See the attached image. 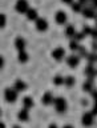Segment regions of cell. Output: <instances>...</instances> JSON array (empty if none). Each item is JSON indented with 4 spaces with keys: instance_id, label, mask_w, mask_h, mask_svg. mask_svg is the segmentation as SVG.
<instances>
[{
    "instance_id": "11",
    "label": "cell",
    "mask_w": 97,
    "mask_h": 128,
    "mask_svg": "<svg viewBox=\"0 0 97 128\" xmlns=\"http://www.w3.org/2000/svg\"><path fill=\"white\" fill-rule=\"evenodd\" d=\"M53 100H55V98L52 95V92H45L41 98V103L44 106H51V104H53Z\"/></svg>"
},
{
    "instance_id": "23",
    "label": "cell",
    "mask_w": 97,
    "mask_h": 128,
    "mask_svg": "<svg viewBox=\"0 0 97 128\" xmlns=\"http://www.w3.org/2000/svg\"><path fill=\"white\" fill-rule=\"evenodd\" d=\"M53 84H55V86H57V87L63 86V84H64V78L61 75H56L53 78Z\"/></svg>"
},
{
    "instance_id": "42",
    "label": "cell",
    "mask_w": 97,
    "mask_h": 128,
    "mask_svg": "<svg viewBox=\"0 0 97 128\" xmlns=\"http://www.w3.org/2000/svg\"><path fill=\"white\" fill-rule=\"evenodd\" d=\"M0 115H1V111H0Z\"/></svg>"
},
{
    "instance_id": "21",
    "label": "cell",
    "mask_w": 97,
    "mask_h": 128,
    "mask_svg": "<svg viewBox=\"0 0 97 128\" xmlns=\"http://www.w3.org/2000/svg\"><path fill=\"white\" fill-rule=\"evenodd\" d=\"M75 83H76V79L73 78V76H67V78H64V84H65L68 88L73 87Z\"/></svg>"
},
{
    "instance_id": "41",
    "label": "cell",
    "mask_w": 97,
    "mask_h": 128,
    "mask_svg": "<svg viewBox=\"0 0 97 128\" xmlns=\"http://www.w3.org/2000/svg\"><path fill=\"white\" fill-rule=\"evenodd\" d=\"M13 128H21V127H19V126H13Z\"/></svg>"
},
{
    "instance_id": "4",
    "label": "cell",
    "mask_w": 97,
    "mask_h": 128,
    "mask_svg": "<svg viewBox=\"0 0 97 128\" xmlns=\"http://www.w3.org/2000/svg\"><path fill=\"white\" fill-rule=\"evenodd\" d=\"M64 56H65V50H64L63 47H57L52 51V58H53L56 62H61L64 59Z\"/></svg>"
},
{
    "instance_id": "8",
    "label": "cell",
    "mask_w": 97,
    "mask_h": 128,
    "mask_svg": "<svg viewBox=\"0 0 97 128\" xmlns=\"http://www.w3.org/2000/svg\"><path fill=\"white\" fill-rule=\"evenodd\" d=\"M55 20H56V23L60 24V26H63V24H65L67 23V14L64 11H57L56 12V15H55Z\"/></svg>"
},
{
    "instance_id": "3",
    "label": "cell",
    "mask_w": 97,
    "mask_h": 128,
    "mask_svg": "<svg viewBox=\"0 0 97 128\" xmlns=\"http://www.w3.org/2000/svg\"><path fill=\"white\" fill-rule=\"evenodd\" d=\"M15 8H16V11H17L19 14H25V12L29 10V4H28L27 0H17Z\"/></svg>"
},
{
    "instance_id": "32",
    "label": "cell",
    "mask_w": 97,
    "mask_h": 128,
    "mask_svg": "<svg viewBox=\"0 0 97 128\" xmlns=\"http://www.w3.org/2000/svg\"><path fill=\"white\" fill-rule=\"evenodd\" d=\"M92 50H93V52H97V40H93V43H92Z\"/></svg>"
},
{
    "instance_id": "28",
    "label": "cell",
    "mask_w": 97,
    "mask_h": 128,
    "mask_svg": "<svg viewBox=\"0 0 97 128\" xmlns=\"http://www.w3.org/2000/svg\"><path fill=\"white\" fill-rule=\"evenodd\" d=\"M83 32H84L85 35H91V32H92V27H89V26H84Z\"/></svg>"
},
{
    "instance_id": "25",
    "label": "cell",
    "mask_w": 97,
    "mask_h": 128,
    "mask_svg": "<svg viewBox=\"0 0 97 128\" xmlns=\"http://www.w3.org/2000/svg\"><path fill=\"white\" fill-rule=\"evenodd\" d=\"M77 52H79V55H77L79 58H87V55H88L87 48H85V47H83V46H80V47H79Z\"/></svg>"
},
{
    "instance_id": "15",
    "label": "cell",
    "mask_w": 97,
    "mask_h": 128,
    "mask_svg": "<svg viewBox=\"0 0 97 128\" xmlns=\"http://www.w3.org/2000/svg\"><path fill=\"white\" fill-rule=\"evenodd\" d=\"M13 88L17 92H23V91H25L27 90V84L23 82V80H16L15 84H13Z\"/></svg>"
},
{
    "instance_id": "38",
    "label": "cell",
    "mask_w": 97,
    "mask_h": 128,
    "mask_svg": "<svg viewBox=\"0 0 97 128\" xmlns=\"http://www.w3.org/2000/svg\"><path fill=\"white\" fill-rule=\"evenodd\" d=\"M63 128H73V127H72V126H69V124H67V126H64Z\"/></svg>"
},
{
    "instance_id": "12",
    "label": "cell",
    "mask_w": 97,
    "mask_h": 128,
    "mask_svg": "<svg viewBox=\"0 0 97 128\" xmlns=\"http://www.w3.org/2000/svg\"><path fill=\"white\" fill-rule=\"evenodd\" d=\"M25 46H27V42L23 38H16V40H15V48L19 52L20 51H25Z\"/></svg>"
},
{
    "instance_id": "29",
    "label": "cell",
    "mask_w": 97,
    "mask_h": 128,
    "mask_svg": "<svg viewBox=\"0 0 97 128\" xmlns=\"http://www.w3.org/2000/svg\"><path fill=\"white\" fill-rule=\"evenodd\" d=\"M91 36H92V39H93V40H97V27L96 28H92Z\"/></svg>"
},
{
    "instance_id": "20",
    "label": "cell",
    "mask_w": 97,
    "mask_h": 128,
    "mask_svg": "<svg viewBox=\"0 0 97 128\" xmlns=\"http://www.w3.org/2000/svg\"><path fill=\"white\" fill-rule=\"evenodd\" d=\"M75 34H76V28L73 26H67V28H65V36H67V38L73 39Z\"/></svg>"
},
{
    "instance_id": "18",
    "label": "cell",
    "mask_w": 97,
    "mask_h": 128,
    "mask_svg": "<svg viewBox=\"0 0 97 128\" xmlns=\"http://www.w3.org/2000/svg\"><path fill=\"white\" fill-rule=\"evenodd\" d=\"M71 7H72V11L76 12V14H80V12L83 11V8H84V6L80 2H73L71 4Z\"/></svg>"
},
{
    "instance_id": "36",
    "label": "cell",
    "mask_w": 97,
    "mask_h": 128,
    "mask_svg": "<svg viewBox=\"0 0 97 128\" xmlns=\"http://www.w3.org/2000/svg\"><path fill=\"white\" fill-rule=\"evenodd\" d=\"M48 128H59V127L56 126V124H49V127H48Z\"/></svg>"
},
{
    "instance_id": "39",
    "label": "cell",
    "mask_w": 97,
    "mask_h": 128,
    "mask_svg": "<svg viewBox=\"0 0 97 128\" xmlns=\"http://www.w3.org/2000/svg\"><path fill=\"white\" fill-rule=\"evenodd\" d=\"M0 128H5V126H4V123L0 122Z\"/></svg>"
},
{
    "instance_id": "22",
    "label": "cell",
    "mask_w": 97,
    "mask_h": 128,
    "mask_svg": "<svg viewBox=\"0 0 97 128\" xmlns=\"http://www.w3.org/2000/svg\"><path fill=\"white\" fill-rule=\"evenodd\" d=\"M85 59L88 60V63H89V64L97 63V52H91V54H88Z\"/></svg>"
},
{
    "instance_id": "14",
    "label": "cell",
    "mask_w": 97,
    "mask_h": 128,
    "mask_svg": "<svg viewBox=\"0 0 97 128\" xmlns=\"http://www.w3.org/2000/svg\"><path fill=\"white\" fill-rule=\"evenodd\" d=\"M17 119L20 120V122H28V120H29V114H28V110H25V108L20 110L19 114H17Z\"/></svg>"
},
{
    "instance_id": "5",
    "label": "cell",
    "mask_w": 97,
    "mask_h": 128,
    "mask_svg": "<svg viewBox=\"0 0 97 128\" xmlns=\"http://www.w3.org/2000/svg\"><path fill=\"white\" fill-rule=\"evenodd\" d=\"M95 122V116L92 115V112H85L81 118V123L84 127H91Z\"/></svg>"
},
{
    "instance_id": "37",
    "label": "cell",
    "mask_w": 97,
    "mask_h": 128,
    "mask_svg": "<svg viewBox=\"0 0 97 128\" xmlns=\"http://www.w3.org/2000/svg\"><path fill=\"white\" fill-rule=\"evenodd\" d=\"M81 103H83V106H87V104H88V102H87L85 99H83V102H81Z\"/></svg>"
},
{
    "instance_id": "26",
    "label": "cell",
    "mask_w": 97,
    "mask_h": 128,
    "mask_svg": "<svg viewBox=\"0 0 97 128\" xmlns=\"http://www.w3.org/2000/svg\"><path fill=\"white\" fill-rule=\"evenodd\" d=\"M85 36H87V35L84 34L83 31H80V32H76V34H75L73 39H75V40H77V42H81V40L85 39Z\"/></svg>"
},
{
    "instance_id": "27",
    "label": "cell",
    "mask_w": 97,
    "mask_h": 128,
    "mask_svg": "<svg viewBox=\"0 0 97 128\" xmlns=\"http://www.w3.org/2000/svg\"><path fill=\"white\" fill-rule=\"evenodd\" d=\"M5 24H7V16L3 15V14H0V28H4V27H5Z\"/></svg>"
},
{
    "instance_id": "10",
    "label": "cell",
    "mask_w": 97,
    "mask_h": 128,
    "mask_svg": "<svg viewBox=\"0 0 97 128\" xmlns=\"http://www.w3.org/2000/svg\"><path fill=\"white\" fill-rule=\"evenodd\" d=\"M81 14H83V16H84L85 19H95L96 11H95L92 7H84L83 11H81Z\"/></svg>"
},
{
    "instance_id": "7",
    "label": "cell",
    "mask_w": 97,
    "mask_h": 128,
    "mask_svg": "<svg viewBox=\"0 0 97 128\" xmlns=\"http://www.w3.org/2000/svg\"><path fill=\"white\" fill-rule=\"evenodd\" d=\"M84 74L88 79H95V76H97V70L93 67V64H88L84 70Z\"/></svg>"
},
{
    "instance_id": "16",
    "label": "cell",
    "mask_w": 97,
    "mask_h": 128,
    "mask_svg": "<svg viewBox=\"0 0 97 128\" xmlns=\"http://www.w3.org/2000/svg\"><path fill=\"white\" fill-rule=\"evenodd\" d=\"M35 106L33 103V99L31 98V96H25V98L23 99V107L25 108V110H29V108H32Z\"/></svg>"
},
{
    "instance_id": "33",
    "label": "cell",
    "mask_w": 97,
    "mask_h": 128,
    "mask_svg": "<svg viewBox=\"0 0 97 128\" xmlns=\"http://www.w3.org/2000/svg\"><path fill=\"white\" fill-rule=\"evenodd\" d=\"M4 67V58L1 55H0V70H1V68Z\"/></svg>"
},
{
    "instance_id": "35",
    "label": "cell",
    "mask_w": 97,
    "mask_h": 128,
    "mask_svg": "<svg viewBox=\"0 0 97 128\" xmlns=\"http://www.w3.org/2000/svg\"><path fill=\"white\" fill-rule=\"evenodd\" d=\"M79 2H80V3H81V4H83V6H85V4H87L88 2H89V0H79Z\"/></svg>"
},
{
    "instance_id": "40",
    "label": "cell",
    "mask_w": 97,
    "mask_h": 128,
    "mask_svg": "<svg viewBox=\"0 0 97 128\" xmlns=\"http://www.w3.org/2000/svg\"><path fill=\"white\" fill-rule=\"evenodd\" d=\"M95 22H96V27H97V12H96V16H95Z\"/></svg>"
},
{
    "instance_id": "2",
    "label": "cell",
    "mask_w": 97,
    "mask_h": 128,
    "mask_svg": "<svg viewBox=\"0 0 97 128\" xmlns=\"http://www.w3.org/2000/svg\"><path fill=\"white\" fill-rule=\"evenodd\" d=\"M17 95H19V92L16 91L15 88H7V90L4 91V99H5L8 103H15L16 100H17Z\"/></svg>"
},
{
    "instance_id": "24",
    "label": "cell",
    "mask_w": 97,
    "mask_h": 128,
    "mask_svg": "<svg viewBox=\"0 0 97 128\" xmlns=\"http://www.w3.org/2000/svg\"><path fill=\"white\" fill-rule=\"evenodd\" d=\"M79 47H80V44H79L77 40L72 39L71 42H69V50H71V51H77V50H79Z\"/></svg>"
},
{
    "instance_id": "34",
    "label": "cell",
    "mask_w": 97,
    "mask_h": 128,
    "mask_svg": "<svg viewBox=\"0 0 97 128\" xmlns=\"http://www.w3.org/2000/svg\"><path fill=\"white\" fill-rule=\"evenodd\" d=\"M61 2H63V3H65V4H69V6H71V4L73 3V0H61Z\"/></svg>"
},
{
    "instance_id": "31",
    "label": "cell",
    "mask_w": 97,
    "mask_h": 128,
    "mask_svg": "<svg viewBox=\"0 0 97 128\" xmlns=\"http://www.w3.org/2000/svg\"><path fill=\"white\" fill-rule=\"evenodd\" d=\"M92 115H93V116H97V103H95L93 108H92Z\"/></svg>"
},
{
    "instance_id": "19",
    "label": "cell",
    "mask_w": 97,
    "mask_h": 128,
    "mask_svg": "<svg viewBox=\"0 0 97 128\" xmlns=\"http://www.w3.org/2000/svg\"><path fill=\"white\" fill-rule=\"evenodd\" d=\"M83 90L85 92H91L93 90V79H88L87 82L83 84Z\"/></svg>"
},
{
    "instance_id": "1",
    "label": "cell",
    "mask_w": 97,
    "mask_h": 128,
    "mask_svg": "<svg viewBox=\"0 0 97 128\" xmlns=\"http://www.w3.org/2000/svg\"><path fill=\"white\" fill-rule=\"evenodd\" d=\"M53 104H55V108H56V111H57L59 114H64V112L67 111V108H68L67 100L64 99V98H61V96H59V98H55Z\"/></svg>"
},
{
    "instance_id": "30",
    "label": "cell",
    "mask_w": 97,
    "mask_h": 128,
    "mask_svg": "<svg viewBox=\"0 0 97 128\" xmlns=\"http://www.w3.org/2000/svg\"><path fill=\"white\" fill-rule=\"evenodd\" d=\"M91 95H92V99L95 100V103H97V91L96 90H92L91 91Z\"/></svg>"
},
{
    "instance_id": "9",
    "label": "cell",
    "mask_w": 97,
    "mask_h": 128,
    "mask_svg": "<svg viewBox=\"0 0 97 128\" xmlns=\"http://www.w3.org/2000/svg\"><path fill=\"white\" fill-rule=\"evenodd\" d=\"M67 64L71 68H76L80 64V58H79L77 55H69L67 58Z\"/></svg>"
},
{
    "instance_id": "6",
    "label": "cell",
    "mask_w": 97,
    "mask_h": 128,
    "mask_svg": "<svg viewBox=\"0 0 97 128\" xmlns=\"http://www.w3.org/2000/svg\"><path fill=\"white\" fill-rule=\"evenodd\" d=\"M36 30L39 32H45L48 30V22L43 18H39L36 20Z\"/></svg>"
},
{
    "instance_id": "13",
    "label": "cell",
    "mask_w": 97,
    "mask_h": 128,
    "mask_svg": "<svg viewBox=\"0 0 97 128\" xmlns=\"http://www.w3.org/2000/svg\"><path fill=\"white\" fill-rule=\"evenodd\" d=\"M25 15H27V19H28V20H31V22H36V20L39 19L37 11L33 10V8H29V10L25 12Z\"/></svg>"
},
{
    "instance_id": "17",
    "label": "cell",
    "mask_w": 97,
    "mask_h": 128,
    "mask_svg": "<svg viewBox=\"0 0 97 128\" xmlns=\"http://www.w3.org/2000/svg\"><path fill=\"white\" fill-rule=\"evenodd\" d=\"M17 60L20 63H27L28 60H29V55H28L25 51H20L19 55H17Z\"/></svg>"
}]
</instances>
